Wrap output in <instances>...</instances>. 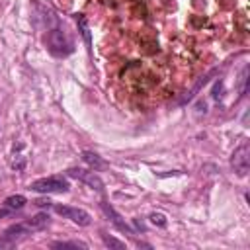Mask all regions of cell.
<instances>
[{"mask_svg": "<svg viewBox=\"0 0 250 250\" xmlns=\"http://www.w3.org/2000/svg\"><path fill=\"white\" fill-rule=\"evenodd\" d=\"M68 188H70V184L62 176L39 178V180L29 184V189H33L37 193H62V191H68Z\"/></svg>", "mask_w": 250, "mask_h": 250, "instance_id": "cell-1", "label": "cell"}, {"mask_svg": "<svg viewBox=\"0 0 250 250\" xmlns=\"http://www.w3.org/2000/svg\"><path fill=\"white\" fill-rule=\"evenodd\" d=\"M47 47H49V51H51L53 55H57V57H64V55H68V53L72 51L70 39H68L61 29H51V31L47 33Z\"/></svg>", "mask_w": 250, "mask_h": 250, "instance_id": "cell-2", "label": "cell"}, {"mask_svg": "<svg viewBox=\"0 0 250 250\" xmlns=\"http://www.w3.org/2000/svg\"><path fill=\"white\" fill-rule=\"evenodd\" d=\"M230 166H232V170H234L240 178L248 174V168H250V146H248L246 141H242V143L234 148V152H232V156H230Z\"/></svg>", "mask_w": 250, "mask_h": 250, "instance_id": "cell-3", "label": "cell"}, {"mask_svg": "<svg viewBox=\"0 0 250 250\" xmlns=\"http://www.w3.org/2000/svg\"><path fill=\"white\" fill-rule=\"evenodd\" d=\"M55 211L59 215H62L64 219H70L72 223L80 225V227H88L92 223V217L88 211L80 209V207H70V205H55Z\"/></svg>", "mask_w": 250, "mask_h": 250, "instance_id": "cell-4", "label": "cell"}, {"mask_svg": "<svg viewBox=\"0 0 250 250\" xmlns=\"http://www.w3.org/2000/svg\"><path fill=\"white\" fill-rule=\"evenodd\" d=\"M66 174H68L70 178H76V180L88 184V186H90L92 189H96V191H102V189H104V182L100 180V176L96 174V170H94V172H88V170H82V168H72V170H68Z\"/></svg>", "mask_w": 250, "mask_h": 250, "instance_id": "cell-5", "label": "cell"}, {"mask_svg": "<svg viewBox=\"0 0 250 250\" xmlns=\"http://www.w3.org/2000/svg\"><path fill=\"white\" fill-rule=\"evenodd\" d=\"M100 207H102V211H104V213L109 217V221H111V223H113V225H115L119 230H123V232H129V234L133 232V230H131V227H129V225H127V223L121 219V215H119V213H117V211H115V209H113L109 203L102 201V203H100Z\"/></svg>", "mask_w": 250, "mask_h": 250, "instance_id": "cell-6", "label": "cell"}, {"mask_svg": "<svg viewBox=\"0 0 250 250\" xmlns=\"http://www.w3.org/2000/svg\"><path fill=\"white\" fill-rule=\"evenodd\" d=\"M82 160H84L90 168H94V170H104V168L109 166L98 152H92V150H84V152H82Z\"/></svg>", "mask_w": 250, "mask_h": 250, "instance_id": "cell-7", "label": "cell"}, {"mask_svg": "<svg viewBox=\"0 0 250 250\" xmlns=\"http://www.w3.org/2000/svg\"><path fill=\"white\" fill-rule=\"evenodd\" d=\"M47 225H49V215H47V213H39V215H35V217H31V219L23 221V227H25L27 232H29V230H41V229H45Z\"/></svg>", "mask_w": 250, "mask_h": 250, "instance_id": "cell-8", "label": "cell"}, {"mask_svg": "<svg viewBox=\"0 0 250 250\" xmlns=\"http://www.w3.org/2000/svg\"><path fill=\"white\" fill-rule=\"evenodd\" d=\"M25 205V197L23 195H10V197H6V201H4V207H6V211H16V209H21Z\"/></svg>", "mask_w": 250, "mask_h": 250, "instance_id": "cell-9", "label": "cell"}, {"mask_svg": "<svg viewBox=\"0 0 250 250\" xmlns=\"http://www.w3.org/2000/svg\"><path fill=\"white\" fill-rule=\"evenodd\" d=\"M209 76H211V74H205V76H201V78H199V80H197V82L193 84V88H191V90H189V92H188V94H186V96L182 98V104L189 102V100H191V98H193V96H195V94H197V92L201 90V86H205V84L209 82Z\"/></svg>", "mask_w": 250, "mask_h": 250, "instance_id": "cell-10", "label": "cell"}, {"mask_svg": "<svg viewBox=\"0 0 250 250\" xmlns=\"http://www.w3.org/2000/svg\"><path fill=\"white\" fill-rule=\"evenodd\" d=\"M53 248H88L84 242L80 240H72V242H53Z\"/></svg>", "mask_w": 250, "mask_h": 250, "instance_id": "cell-11", "label": "cell"}, {"mask_svg": "<svg viewBox=\"0 0 250 250\" xmlns=\"http://www.w3.org/2000/svg\"><path fill=\"white\" fill-rule=\"evenodd\" d=\"M104 242H105V246L115 248V250H123L125 248V242H121V240H117L113 236H107V234H104Z\"/></svg>", "mask_w": 250, "mask_h": 250, "instance_id": "cell-12", "label": "cell"}, {"mask_svg": "<svg viewBox=\"0 0 250 250\" xmlns=\"http://www.w3.org/2000/svg\"><path fill=\"white\" fill-rule=\"evenodd\" d=\"M150 223L152 225H158V227H166V217L162 213H152L150 215Z\"/></svg>", "mask_w": 250, "mask_h": 250, "instance_id": "cell-13", "label": "cell"}, {"mask_svg": "<svg viewBox=\"0 0 250 250\" xmlns=\"http://www.w3.org/2000/svg\"><path fill=\"white\" fill-rule=\"evenodd\" d=\"M221 92H223V82H219V84L215 86V94H213V98H215V100H219V98L223 96Z\"/></svg>", "mask_w": 250, "mask_h": 250, "instance_id": "cell-14", "label": "cell"}, {"mask_svg": "<svg viewBox=\"0 0 250 250\" xmlns=\"http://www.w3.org/2000/svg\"><path fill=\"white\" fill-rule=\"evenodd\" d=\"M35 205L43 207V205H51V201H49V199H37V201H35Z\"/></svg>", "mask_w": 250, "mask_h": 250, "instance_id": "cell-15", "label": "cell"}]
</instances>
